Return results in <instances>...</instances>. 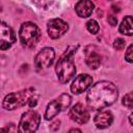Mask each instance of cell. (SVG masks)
<instances>
[{"label":"cell","instance_id":"44dd1931","mask_svg":"<svg viewBox=\"0 0 133 133\" xmlns=\"http://www.w3.org/2000/svg\"><path fill=\"white\" fill-rule=\"evenodd\" d=\"M108 22H109V24H110L111 26H115V25L117 24V19H116V17L109 16V17H108Z\"/></svg>","mask_w":133,"mask_h":133},{"label":"cell","instance_id":"52a82bcc","mask_svg":"<svg viewBox=\"0 0 133 133\" xmlns=\"http://www.w3.org/2000/svg\"><path fill=\"white\" fill-rule=\"evenodd\" d=\"M16 42L12 29L3 21H0V50L9 49Z\"/></svg>","mask_w":133,"mask_h":133},{"label":"cell","instance_id":"ac0fdd59","mask_svg":"<svg viewBox=\"0 0 133 133\" xmlns=\"http://www.w3.org/2000/svg\"><path fill=\"white\" fill-rule=\"evenodd\" d=\"M32 2L37 5L38 7H42V8H47L52 2L53 0H32Z\"/></svg>","mask_w":133,"mask_h":133},{"label":"cell","instance_id":"d6986e66","mask_svg":"<svg viewBox=\"0 0 133 133\" xmlns=\"http://www.w3.org/2000/svg\"><path fill=\"white\" fill-rule=\"evenodd\" d=\"M125 46H126V41L123 38H116L113 42V47L116 50H123L125 48Z\"/></svg>","mask_w":133,"mask_h":133},{"label":"cell","instance_id":"4fadbf2b","mask_svg":"<svg viewBox=\"0 0 133 133\" xmlns=\"http://www.w3.org/2000/svg\"><path fill=\"white\" fill-rule=\"evenodd\" d=\"M112 122H113L112 113L108 110L100 111L99 113H97L95 115V118H94V123H95L96 127L99 129H105V128L109 127L112 124Z\"/></svg>","mask_w":133,"mask_h":133},{"label":"cell","instance_id":"7402d4cb","mask_svg":"<svg viewBox=\"0 0 133 133\" xmlns=\"http://www.w3.org/2000/svg\"><path fill=\"white\" fill-rule=\"evenodd\" d=\"M70 132H81V130H79V129H71Z\"/></svg>","mask_w":133,"mask_h":133},{"label":"cell","instance_id":"cb8c5ba5","mask_svg":"<svg viewBox=\"0 0 133 133\" xmlns=\"http://www.w3.org/2000/svg\"><path fill=\"white\" fill-rule=\"evenodd\" d=\"M1 10H2V8H1V4H0V11H1Z\"/></svg>","mask_w":133,"mask_h":133},{"label":"cell","instance_id":"ba28073f","mask_svg":"<svg viewBox=\"0 0 133 133\" xmlns=\"http://www.w3.org/2000/svg\"><path fill=\"white\" fill-rule=\"evenodd\" d=\"M54 57H55V52L53 48L50 47H46L44 48L42 51H39L37 53V55L34 58V64L37 69H46L49 68L53 61H54Z\"/></svg>","mask_w":133,"mask_h":133},{"label":"cell","instance_id":"8992f818","mask_svg":"<svg viewBox=\"0 0 133 133\" xmlns=\"http://www.w3.org/2000/svg\"><path fill=\"white\" fill-rule=\"evenodd\" d=\"M39 122H41V116H39V114L37 112H35L33 110L26 111L25 113L22 114L18 131L22 132V133L34 132L38 128Z\"/></svg>","mask_w":133,"mask_h":133},{"label":"cell","instance_id":"9c48e42d","mask_svg":"<svg viewBox=\"0 0 133 133\" xmlns=\"http://www.w3.org/2000/svg\"><path fill=\"white\" fill-rule=\"evenodd\" d=\"M48 34L51 38H59L68 31V24L61 19H52L48 22Z\"/></svg>","mask_w":133,"mask_h":133},{"label":"cell","instance_id":"5b68a950","mask_svg":"<svg viewBox=\"0 0 133 133\" xmlns=\"http://www.w3.org/2000/svg\"><path fill=\"white\" fill-rule=\"evenodd\" d=\"M72 98L70 95L68 94H62L60 95L57 99L51 101L45 111V118L46 119H52L54 116H56L60 111L65 110L66 108H69L70 104H71Z\"/></svg>","mask_w":133,"mask_h":133},{"label":"cell","instance_id":"7a4b0ae2","mask_svg":"<svg viewBox=\"0 0 133 133\" xmlns=\"http://www.w3.org/2000/svg\"><path fill=\"white\" fill-rule=\"evenodd\" d=\"M77 48L78 46L70 47L66 50V52L58 59L56 63L55 72H56L57 78L60 81V83H66L75 76L76 66L73 60V54L76 52Z\"/></svg>","mask_w":133,"mask_h":133},{"label":"cell","instance_id":"30bf717a","mask_svg":"<svg viewBox=\"0 0 133 133\" xmlns=\"http://www.w3.org/2000/svg\"><path fill=\"white\" fill-rule=\"evenodd\" d=\"M91 83H92L91 76H89L88 74H80L73 80V83L71 84V90L75 95L82 94L89 86H91Z\"/></svg>","mask_w":133,"mask_h":133},{"label":"cell","instance_id":"3957f363","mask_svg":"<svg viewBox=\"0 0 133 133\" xmlns=\"http://www.w3.org/2000/svg\"><path fill=\"white\" fill-rule=\"evenodd\" d=\"M36 96L34 88H26L20 91L8 94L3 100V107L6 110H14L28 104L29 100Z\"/></svg>","mask_w":133,"mask_h":133},{"label":"cell","instance_id":"7c38bea8","mask_svg":"<svg viewBox=\"0 0 133 133\" xmlns=\"http://www.w3.org/2000/svg\"><path fill=\"white\" fill-rule=\"evenodd\" d=\"M84 54H85V62L90 69L96 70L100 66L102 59H101V55L99 54L95 46H87L84 50Z\"/></svg>","mask_w":133,"mask_h":133},{"label":"cell","instance_id":"2e32d148","mask_svg":"<svg viewBox=\"0 0 133 133\" xmlns=\"http://www.w3.org/2000/svg\"><path fill=\"white\" fill-rule=\"evenodd\" d=\"M86 28H87V30H88L90 33L96 34V33H98V31H99V24H98L97 21H95V20H89V21L86 23Z\"/></svg>","mask_w":133,"mask_h":133},{"label":"cell","instance_id":"e0dca14e","mask_svg":"<svg viewBox=\"0 0 133 133\" xmlns=\"http://www.w3.org/2000/svg\"><path fill=\"white\" fill-rule=\"evenodd\" d=\"M132 101H133V98H132V92H128L127 95H125V97L123 98V104L129 108V109H132L133 105H132Z\"/></svg>","mask_w":133,"mask_h":133},{"label":"cell","instance_id":"9a60e30c","mask_svg":"<svg viewBox=\"0 0 133 133\" xmlns=\"http://www.w3.org/2000/svg\"><path fill=\"white\" fill-rule=\"evenodd\" d=\"M118 31H119V33H122L124 35H128V36H131L133 34V31H132V17L131 16L125 17V19L122 21V23L119 25Z\"/></svg>","mask_w":133,"mask_h":133},{"label":"cell","instance_id":"603a6c76","mask_svg":"<svg viewBox=\"0 0 133 133\" xmlns=\"http://www.w3.org/2000/svg\"><path fill=\"white\" fill-rule=\"evenodd\" d=\"M132 116H133V114H130V115H129V119H130V124H131V125L133 124V122H132Z\"/></svg>","mask_w":133,"mask_h":133},{"label":"cell","instance_id":"ffe728a7","mask_svg":"<svg viewBox=\"0 0 133 133\" xmlns=\"http://www.w3.org/2000/svg\"><path fill=\"white\" fill-rule=\"evenodd\" d=\"M132 52H133V45H130V46L128 47L127 51H126V54H125L126 60H127L128 62H130V63L133 61V54H132Z\"/></svg>","mask_w":133,"mask_h":133},{"label":"cell","instance_id":"277c9868","mask_svg":"<svg viewBox=\"0 0 133 133\" xmlns=\"http://www.w3.org/2000/svg\"><path fill=\"white\" fill-rule=\"evenodd\" d=\"M39 28L32 22H25L22 24L19 32L20 41L25 47H33L37 44L41 38Z\"/></svg>","mask_w":133,"mask_h":133},{"label":"cell","instance_id":"6da1fadb","mask_svg":"<svg viewBox=\"0 0 133 133\" xmlns=\"http://www.w3.org/2000/svg\"><path fill=\"white\" fill-rule=\"evenodd\" d=\"M117 96V88L112 82L99 81L89 88L86 95V102L92 110H101L113 104Z\"/></svg>","mask_w":133,"mask_h":133},{"label":"cell","instance_id":"5bb4252c","mask_svg":"<svg viewBox=\"0 0 133 133\" xmlns=\"http://www.w3.org/2000/svg\"><path fill=\"white\" fill-rule=\"evenodd\" d=\"M94 8H95V5L90 0H80L75 5V10H76L77 15L81 18L89 17L91 15Z\"/></svg>","mask_w":133,"mask_h":133},{"label":"cell","instance_id":"d4e9b609","mask_svg":"<svg viewBox=\"0 0 133 133\" xmlns=\"http://www.w3.org/2000/svg\"><path fill=\"white\" fill-rule=\"evenodd\" d=\"M109 1H111V0H109Z\"/></svg>","mask_w":133,"mask_h":133},{"label":"cell","instance_id":"8fae6325","mask_svg":"<svg viewBox=\"0 0 133 133\" xmlns=\"http://www.w3.org/2000/svg\"><path fill=\"white\" fill-rule=\"evenodd\" d=\"M70 117L75 123L82 125L89 119V112L83 104L77 103L70 109Z\"/></svg>","mask_w":133,"mask_h":133}]
</instances>
